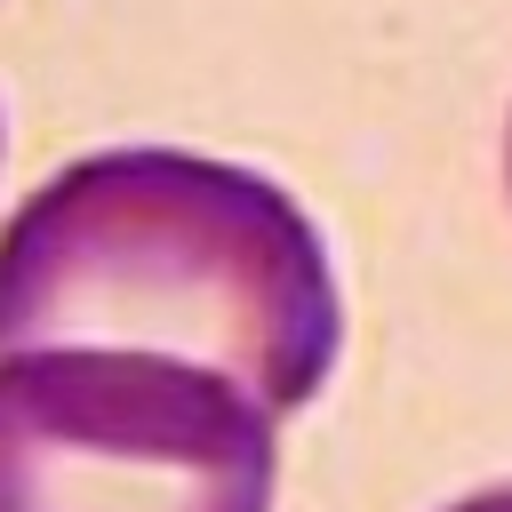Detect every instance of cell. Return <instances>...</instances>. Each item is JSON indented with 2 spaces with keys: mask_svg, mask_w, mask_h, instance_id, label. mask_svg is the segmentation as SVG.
Returning <instances> with one entry per match:
<instances>
[{
  "mask_svg": "<svg viewBox=\"0 0 512 512\" xmlns=\"http://www.w3.org/2000/svg\"><path fill=\"white\" fill-rule=\"evenodd\" d=\"M344 344L320 224L208 152H88L0 224V352H152L296 416Z\"/></svg>",
  "mask_w": 512,
  "mask_h": 512,
  "instance_id": "obj_1",
  "label": "cell"
},
{
  "mask_svg": "<svg viewBox=\"0 0 512 512\" xmlns=\"http://www.w3.org/2000/svg\"><path fill=\"white\" fill-rule=\"evenodd\" d=\"M272 416L152 352L0 360V512H272Z\"/></svg>",
  "mask_w": 512,
  "mask_h": 512,
  "instance_id": "obj_2",
  "label": "cell"
},
{
  "mask_svg": "<svg viewBox=\"0 0 512 512\" xmlns=\"http://www.w3.org/2000/svg\"><path fill=\"white\" fill-rule=\"evenodd\" d=\"M448 512H512V488H480V496H456Z\"/></svg>",
  "mask_w": 512,
  "mask_h": 512,
  "instance_id": "obj_3",
  "label": "cell"
},
{
  "mask_svg": "<svg viewBox=\"0 0 512 512\" xmlns=\"http://www.w3.org/2000/svg\"><path fill=\"white\" fill-rule=\"evenodd\" d=\"M504 176H512V160H504Z\"/></svg>",
  "mask_w": 512,
  "mask_h": 512,
  "instance_id": "obj_4",
  "label": "cell"
}]
</instances>
